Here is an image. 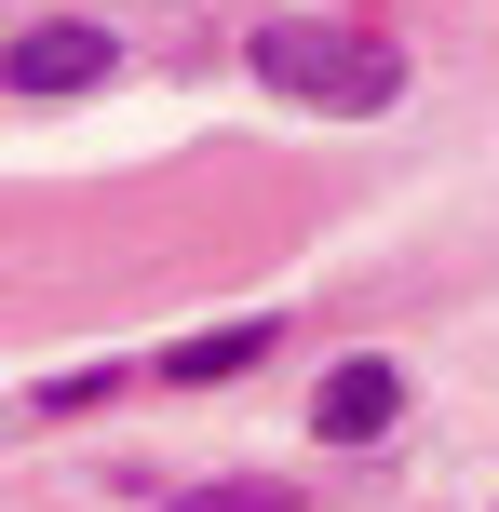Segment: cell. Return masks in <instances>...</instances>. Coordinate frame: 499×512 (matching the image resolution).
<instances>
[{"mask_svg":"<svg viewBox=\"0 0 499 512\" xmlns=\"http://www.w3.org/2000/svg\"><path fill=\"white\" fill-rule=\"evenodd\" d=\"M243 68H257L270 95H297V108H392V95H405V54L378 41V27H338V14L257 27V41H243Z\"/></svg>","mask_w":499,"mask_h":512,"instance_id":"6da1fadb","label":"cell"},{"mask_svg":"<svg viewBox=\"0 0 499 512\" xmlns=\"http://www.w3.org/2000/svg\"><path fill=\"white\" fill-rule=\"evenodd\" d=\"M108 68H122V41H108V27H81V14L14 27V41H0V95H95Z\"/></svg>","mask_w":499,"mask_h":512,"instance_id":"7a4b0ae2","label":"cell"},{"mask_svg":"<svg viewBox=\"0 0 499 512\" xmlns=\"http://www.w3.org/2000/svg\"><path fill=\"white\" fill-rule=\"evenodd\" d=\"M392 418H405V364H378V351L324 364V391H311V432L324 445H378Z\"/></svg>","mask_w":499,"mask_h":512,"instance_id":"3957f363","label":"cell"},{"mask_svg":"<svg viewBox=\"0 0 499 512\" xmlns=\"http://www.w3.org/2000/svg\"><path fill=\"white\" fill-rule=\"evenodd\" d=\"M270 351H284V310H257V324H216V337H176L149 378H162V391H216V378H257Z\"/></svg>","mask_w":499,"mask_h":512,"instance_id":"277c9868","label":"cell"},{"mask_svg":"<svg viewBox=\"0 0 499 512\" xmlns=\"http://www.w3.org/2000/svg\"><path fill=\"white\" fill-rule=\"evenodd\" d=\"M162 512H297V486L284 472H216V486H176Z\"/></svg>","mask_w":499,"mask_h":512,"instance_id":"5b68a950","label":"cell"},{"mask_svg":"<svg viewBox=\"0 0 499 512\" xmlns=\"http://www.w3.org/2000/svg\"><path fill=\"white\" fill-rule=\"evenodd\" d=\"M122 391H135V364H81V378L41 391V418H95V405H122Z\"/></svg>","mask_w":499,"mask_h":512,"instance_id":"8992f818","label":"cell"}]
</instances>
